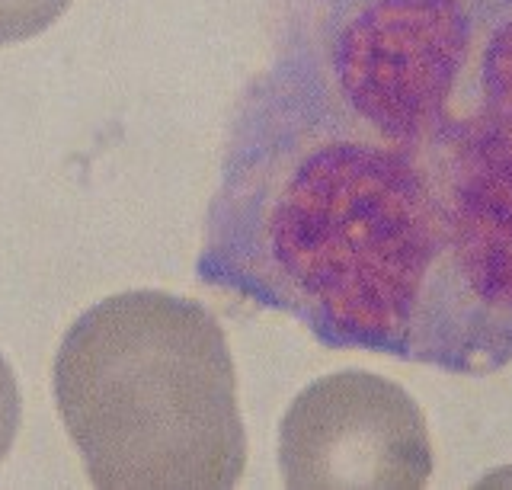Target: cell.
Instances as JSON below:
<instances>
[{
    "label": "cell",
    "instance_id": "cell-1",
    "mask_svg": "<svg viewBox=\"0 0 512 490\" xmlns=\"http://www.w3.org/2000/svg\"><path fill=\"white\" fill-rule=\"evenodd\" d=\"M202 282L330 350L512 362V0H308L244 90Z\"/></svg>",
    "mask_w": 512,
    "mask_h": 490
},
{
    "label": "cell",
    "instance_id": "cell-2",
    "mask_svg": "<svg viewBox=\"0 0 512 490\" xmlns=\"http://www.w3.org/2000/svg\"><path fill=\"white\" fill-rule=\"evenodd\" d=\"M55 398L103 490H228L247 468L228 340L189 298L122 292L80 314Z\"/></svg>",
    "mask_w": 512,
    "mask_h": 490
},
{
    "label": "cell",
    "instance_id": "cell-3",
    "mask_svg": "<svg viewBox=\"0 0 512 490\" xmlns=\"http://www.w3.org/2000/svg\"><path fill=\"white\" fill-rule=\"evenodd\" d=\"M285 487L416 490L429 484L432 442L410 394L372 372L317 378L288 407L279 430Z\"/></svg>",
    "mask_w": 512,
    "mask_h": 490
},
{
    "label": "cell",
    "instance_id": "cell-4",
    "mask_svg": "<svg viewBox=\"0 0 512 490\" xmlns=\"http://www.w3.org/2000/svg\"><path fill=\"white\" fill-rule=\"evenodd\" d=\"M71 0H0V45L42 36Z\"/></svg>",
    "mask_w": 512,
    "mask_h": 490
},
{
    "label": "cell",
    "instance_id": "cell-5",
    "mask_svg": "<svg viewBox=\"0 0 512 490\" xmlns=\"http://www.w3.org/2000/svg\"><path fill=\"white\" fill-rule=\"evenodd\" d=\"M20 417H23V401H20V385H16V375L7 366V359L0 356V458H4L20 430Z\"/></svg>",
    "mask_w": 512,
    "mask_h": 490
}]
</instances>
